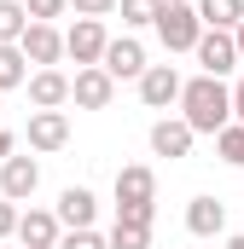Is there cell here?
<instances>
[{"mask_svg":"<svg viewBox=\"0 0 244 249\" xmlns=\"http://www.w3.org/2000/svg\"><path fill=\"white\" fill-rule=\"evenodd\" d=\"M181 116L192 122V133H221L233 127V87L221 75H192L181 93Z\"/></svg>","mask_w":244,"mask_h":249,"instance_id":"obj_1","label":"cell"},{"mask_svg":"<svg viewBox=\"0 0 244 249\" xmlns=\"http://www.w3.org/2000/svg\"><path fill=\"white\" fill-rule=\"evenodd\" d=\"M151 29H157V41L169 53H198V41H203V18H198L192 0H163V12H157Z\"/></svg>","mask_w":244,"mask_h":249,"instance_id":"obj_2","label":"cell"},{"mask_svg":"<svg viewBox=\"0 0 244 249\" xmlns=\"http://www.w3.org/2000/svg\"><path fill=\"white\" fill-rule=\"evenodd\" d=\"M105 47H111V35H105V18H76L70 29H64V53L81 64H105Z\"/></svg>","mask_w":244,"mask_h":249,"instance_id":"obj_3","label":"cell"},{"mask_svg":"<svg viewBox=\"0 0 244 249\" xmlns=\"http://www.w3.org/2000/svg\"><path fill=\"white\" fill-rule=\"evenodd\" d=\"M111 99H117V75H111L105 64L76 70V81H70V105H81V110H111Z\"/></svg>","mask_w":244,"mask_h":249,"instance_id":"obj_4","label":"cell"},{"mask_svg":"<svg viewBox=\"0 0 244 249\" xmlns=\"http://www.w3.org/2000/svg\"><path fill=\"white\" fill-rule=\"evenodd\" d=\"M198 64H203V75H233L239 70V35L233 29H203V41H198Z\"/></svg>","mask_w":244,"mask_h":249,"instance_id":"obj_5","label":"cell"},{"mask_svg":"<svg viewBox=\"0 0 244 249\" xmlns=\"http://www.w3.org/2000/svg\"><path fill=\"white\" fill-rule=\"evenodd\" d=\"M18 47H23V58L35 64V70H59V58H70V53H64V35H59V23H29Z\"/></svg>","mask_w":244,"mask_h":249,"instance_id":"obj_6","label":"cell"},{"mask_svg":"<svg viewBox=\"0 0 244 249\" xmlns=\"http://www.w3.org/2000/svg\"><path fill=\"white\" fill-rule=\"evenodd\" d=\"M181 93H186V81H181V70H175V64H151V70L140 75V99H145L151 110L181 105Z\"/></svg>","mask_w":244,"mask_h":249,"instance_id":"obj_7","label":"cell"},{"mask_svg":"<svg viewBox=\"0 0 244 249\" xmlns=\"http://www.w3.org/2000/svg\"><path fill=\"white\" fill-rule=\"evenodd\" d=\"M23 139H29V151H64L70 145V116L64 110H29Z\"/></svg>","mask_w":244,"mask_h":249,"instance_id":"obj_8","label":"cell"},{"mask_svg":"<svg viewBox=\"0 0 244 249\" xmlns=\"http://www.w3.org/2000/svg\"><path fill=\"white\" fill-rule=\"evenodd\" d=\"M59 238H64L59 209H29V214L18 220V244L23 249H59Z\"/></svg>","mask_w":244,"mask_h":249,"instance_id":"obj_9","label":"cell"},{"mask_svg":"<svg viewBox=\"0 0 244 249\" xmlns=\"http://www.w3.org/2000/svg\"><path fill=\"white\" fill-rule=\"evenodd\" d=\"M105 70H111L117 81H140L151 64H145V47H140L134 35H117V41L105 47Z\"/></svg>","mask_w":244,"mask_h":249,"instance_id":"obj_10","label":"cell"},{"mask_svg":"<svg viewBox=\"0 0 244 249\" xmlns=\"http://www.w3.org/2000/svg\"><path fill=\"white\" fill-rule=\"evenodd\" d=\"M35 186H41L35 157H6V162H0V197L23 203V197H35Z\"/></svg>","mask_w":244,"mask_h":249,"instance_id":"obj_11","label":"cell"},{"mask_svg":"<svg viewBox=\"0 0 244 249\" xmlns=\"http://www.w3.org/2000/svg\"><path fill=\"white\" fill-rule=\"evenodd\" d=\"M192 139H198V133H192L186 116H163V122L151 127V151H157V157H169V162H181L186 151H192Z\"/></svg>","mask_w":244,"mask_h":249,"instance_id":"obj_12","label":"cell"},{"mask_svg":"<svg viewBox=\"0 0 244 249\" xmlns=\"http://www.w3.org/2000/svg\"><path fill=\"white\" fill-rule=\"evenodd\" d=\"M93 214H99V197H93L87 186H64V191H59V220H64V232L93 226Z\"/></svg>","mask_w":244,"mask_h":249,"instance_id":"obj_13","label":"cell"},{"mask_svg":"<svg viewBox=\"0 0 244 249\" xmlns=\"http://www.w3.org/2000/svg\"><path fill=\"white\" fill-rule=\"evenodd\" d=\"M186 232H192V238H221V232H227V203L192 197V203H186Z\"/></svg>","mask_w":244,"mask_h":249,"instance_id":"obj_14","label":"cell"},{"mask_svg":"<svg viewBox=\"0 0 244 249\" xmlns=\"http://www.w3.org/2000/svg\"><path fill=\"white\" fill-rule=\"evenodd\" d=\"M29 105H35V110L70 105V75H64V70H35V75H29Z\"/></svg>","mask_w":244,"mask_h":249,"instance_id":"obj_15","label":"cell"},{"mask_svg":"<svg viewBox=\"0 0 244 249\" xmlns=\"http://www.w3.org/2000/svg\"><path fill=\"white\" fill-rule=\"evenodd\" d=\"M117 203H157V174H151L145 162L117 168Z\"/></svg>","mask_w":244,"mask_h":249,"instance_id":"obj_16","label":"cell"},{"mask_svg":"<svg viewBox=\"0 0 244 249\" xmlns=\"http://www.w3.org/2000/svg\"><path fill=\"white\" fill-rule=\"evenodd\" d=\"M198 18H203V29H233V35H239L244 0H198Z\"/></svg>","mask_w":244,"mask_h":249,"instance_id":"obj_17","label":"cell"},{"mask_svg":"<svg viewBox=\"0 0 244 249\" xmlns=\"http://www.w3.org/2000/svg\"><path fill=\"white\" fill-rule=\"evenodd\" d=\"M12 87H29V58H23V47L0 41V93H12Z\"/></svg>","mask_w":244,"mask_h":249,"instance_id":"obj_18","label":"cell"},{"mask_svg":"<svg viewBox=\"0 0 244 249\" xmlns=\"http://www.w3.org/2000/svg\"><path fill=\"white\" fill-rule=\"evenodd\" d=\"M23 29H29V6H23V0H0V41L18 47Z\"/></svg>","mask_w":244,"mask_h":249,"instance_id":"obj_19","label":"cell"},{"mask_svg":"<svg viewBox=\"0 0 244 249\" xmlns=\"http://www.w3.org/2000/svg\"><path fill=\"white\" fill-rule=\"evenodd\" d=\"M117 12H122V23H128V29H145V23H157L163 0H122Z\"/></svg>","mask_w":244,"mask_h":249,"instance_id":"obj_20","label":"cell"},{"mask_svg":"<svg viewBox=\"0 0 244 249\" xmlns=\"http://www.w3.org/2000/svg\"><path fill=\"white\" fill-rule=\"evenodd\" d=\"M215 151L233 162V168H244V122H233V127H221L215 133Z\"/></svg>","mask_w":244,"mask_h":249,"instance_id":"obj_21","label":"cell"},{"mask_svg":"<svg viewBox=\"0 0 244 249\" xmlns=\"http://www.w3.org/2000/svg\"><path fill=\"white\" fill-rule=\"evenodd\" d=\"M111 249H151V226H111Z\"/></svg>","mask_w":244,"mask_h":249,"instance_id":"obj_22","label":"cell"},{"mask_svg":"<svg viewBox=\"0 0 244 249\" xmlns=\"http://www.w3.org/2000/svg\"><path fill=\"white\" fill-rule=\"evenodd\" d=\"M117 220L122 226H151L157 220V203H117Z\"/></svg>","mask_w":244,"mask_h":249,"instance_id":"obj_23","label":"cell"},{"mask_svg":"<svg viewBox=\"0 0 244 249\" xmlns=\"http://www.w3.org/2000/svg\"><path fill=\"white\" fill-rule=\"evenodd\" d=\"M59 249H111V238H99L93 226H81V232H64Z\"/></svg>","mask_w":244,"mask_h":249,"instance_id":"obj_24","label":"cell"},{"mask_svg":"<svg viewBox=\"0 0 244 249\" xmlns=\"http://www.w3.org/2000/svg\"><path fill=\"white\" fill-rule=\"evenodd\" d=\"M23 6H29V23H53L70 0H23Z\"/></svg>","mask_w":244,"mask_h":249,"instance_id":"obj_25","label":"cell"},{"mask_svg":"<svg viewBox=\"0 0 244 249\" xmlns=\"http://www.w3.org/2000/svg\"><path fill=\"white\" fill-rule=\"evenodd\" d=\"M18 220H23V214L12 209V197H0V244H6V238H18Z\"/></svg>","mask_w":244,"mask_h":249,"instance_id":"obj_26","label":"cell"},{"mask_svg":"<svg viewBox=\"0 0 244 249\" xmlns=\"http://www.w3.org/2000/svg\"><path fill=\"white\" fill-rule=\"evenodd\" d=\"M76 6V18H105V12H117L122 0H70Z\"/></svg>","mask_w":244,"mask_h":249,"instance_id":"obj_27","label":"cell"},{"mask_svg":"<svg viewBox=\"0 0 244 249\" xmlns=\"http://www.w3.org/2000/svg\"><path fill=\"white\" fill-rule=\"evenodd\" d=\"M233 122H244V75L233 81Z\"/></svg>","mask_w":244,"mask_h":249,"instance_id":"obj_28","label":"cell"},{"mask_svg":"<svg viewBox=\"0 0 244 249\" xmlns=\"http://www.w3.org/2000/svg\"><path fill=\"white\" fill-rule=\"evenodd\" d=\"M6 157H18V139H12V133L0 127V162H6Z\"/></svg>","mask_w":244,"mask_h":249,"instance_id":"obj_29","label":"cell"},{"mask_svg":"<svg viewBox=\"0 0 244 249\" xmlns=\"http://www.w3.org/2000/svg\"><path fill=\"white\" fill-rule=\"evenodd\" d=\"M227 249H244V232H239V238H227Z\"/></svg>","mask_w":244,"mask_h":249,"instance_id":"obj_30","label":"cell"},{"mask_svg":"<svg viewBox=\"0 0 244 249\" xmlns=\"http://www.w3.org/2000/svg\"><path fill=\"white\" fill-rule=\"evenodd\" d=\"M239 58H244V23H239Z\"/></svg>","mask_w":244,"mask_h":249,"instance_id":"obj_31","label":"cell"}]
</instances>
